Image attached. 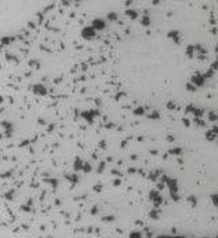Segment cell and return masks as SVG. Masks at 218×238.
<instances>
[{"mask_svg": "<svg viewBox=\"0 0 218 238\" xmlns=\"http://www.w3.org/2000/svg\"><path fill=\"white\" fill-rule=\"evenodd\" d=\"M82 36L85 38H93L95 36V29L94 27H85L82 32Z\"/></svg>", "mask_w": 218, "mask_h": 238, "instance_id": "cell-1", "label": "cell"}, {"mask_svg": "<svg viewBox=\"0 0 218 238\" xmlns=\"http://www.w3.org/2000/svg\"><path fill=\"white\" fill-rule=\"evenodd\" d=\"M93 27H94L95 30H102V29L105 27V23H104L102 19H95L94 22H93Z\"/></svg>", "mask_w": 218, "mask_h": 238, "instance_id": "cell-2", "label": "cell"}, {"mask_svg": "<svg viewBox=\"0 0 218 238\" xmlns=\"http://www.w3.org/2000/svg\"><path fill=\"white\" fill-rule=\"evenodd\" d=\"M142 25H145V26H149V25H150V20H149L147 16H145V18L142 19Z\"/></svg>", "mask_w": 218, "mask_h": 238, "instance_id": "cell-3", "label": "cell"}, {"mask_svg": "<svg viewBox=\"0 0 218 238\" xmlns=\"http://www.w3.org/2000/svg\"><path fill=\"white\" fill-rule=\"evenodd\" d=\"M130 238H140V233H131Z\"/></svg>", "mask_w": 218, "mask_h": 238, "instance_id": "cell-4", "label": "cell"}, {"mask_svg": "<svg viewBox=\"0 0 218 238\" xmlns=\"http://www.w3.org/2000/svg\"><path fill=\"white\" fill-rule=\"evenodd\" d=\"M134 113H135V114H143V113H145V110H143V107H140V109H136Z\"/></svg>", "mask_w": 218, "mask_h": 238, "instance_id": "cell-5", "label": "cell"}, {"mask_svg": "<svg viewBox=\"0 0 218 238\" xmlns=\"http://www.w3.org/2000/svg\"><path fill=\"white\" fill-rule=\"evenodd\" d=\"M127 14H128L130 16H132V18H135V16H136V12H134V11H132V12H131V11H127Z\"/></svg>", "mask_w": 218, "mask_h": 238, "instance_id": "cell-6", "label": "cell"}, {"mask_svg": "<svg viewBox=\"0 0 218 238\" xmlns=\"http://www.w3.org/2000/svg\"><path fill=\"white\" fill-rule=\"evenodd\" d=\"M108 18H109V19H111V18H112V19H115L116 15H115V14H109V15H108Z\"/></svg>", "mask_w": 218, "mask_h": 238, "instance_id": "cell-7", "label": "cell"}]
</instances>
